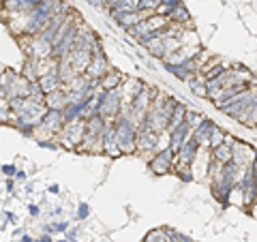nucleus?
I'll return each mask as SVG.
<instances>
[{
    "instance_id": "f257e3e1",
    "label": "nucleus",
    "mask_w": 257,
    "mask_h": 242,
    "mask_svg": "<svg viewBox=\"0 0 257 242\" xmlns=\"http://www.w3.org/2000/svg\"><path fill=\"white\" fill-rule=\"evenodd\" d=\"M99 103V116H103L105 120H116L120 110H123V90L114 88V90H101L97 95Z\"/></svg>"
},
{
    "instance_id": "f03ea898",
    "label": "nucleus",
    "mask_w": 257,
    "mask_h": 242,
    "mask_svg": "<svg viewBox=\"0 0 257 242\" xmlns=\"http://www.w3.org/2000/svg\"><path fill=\"white\" fill-rule=\"evenodd\" d=\"M114 129H116V144L118 150L127 154V152H135V135H137V126L125 116H118L114 120Z\"/></svg>"
},
{
    "instance_id": "7ed1b4c3",
    "label": "nucleus",
    "mask_w": 257,
    "mask_h": 242,
    "mask_svg": "<svg viewBox=\"0 0 257 242\" xmlns=\"http://www.w3.org/2000/svg\"><path fill=\"white\" fill-rule=\"evenodd\" d=\"M107 73H110V62H107V56L103 54L101 45L97 43L92 47V56H90V62H88V67H86L84 75H88L92 82H99Z\"/></svg>"
},
{
    "instance_id": "20e7f679",
    "label": "nucleus",
    "mask_w": 257,
    "mask_h": 242,
    "mask_svg": "<svg viewBox=\"0 0 257 242\" xmlns=\"http://www.w3.org/2000/svg\"><path fill=\"white\" fill-rule=\"evenodd\" d=\"M84 133H86V120L77 118V120H73V122L64 124L58 135H60L62 144L67 148H77L82 144V139H84Z\"/></svg>"
},
{
    "instance_id": "39448f33",
    "label": "nucleus",
    "mask_w": 257,
    "mask_h": 242,
    "mask_svg": "<svg viewBox=\"0 0 257 242\" xmlns=\"http://www.w3.org/2000/svg\"><path fill=\"white\" fill-rule=\"evenodd\" d=\"M174 161H176V152L171 150V148H163V150L156 152L152 159H150V169H152V174L156 176H163V174H169L171 167H174Z\"/></svg>"
},
{
    "instance_id": "423d86ee",
    "label": "nucleus",
    "mask_w": 257,
    "mask_h": 242,
    "mask_svg": "<svg viewBox=\"0 0 257 242\" xmlns=\"http://www.w3.org/2000/svg\"><path fill=\"white\" fill-rule=\"evenodd\" d=\"M230 148H232V163H236L238 167H249L257 159L255 148H251L249 144H242L238 139H234Z\"/></svg>"
},
{
    "instance_id": "0eeeda50",
    "label": "nucleus",
    "mask_w": 257,
    "mask_h": 242,
    "mask_svg": "<svg viewBox=\"0 0 257 242\" xmlns=\"http://www.w3.org/2000/svg\"><path fill=\"white\" fill-rule=\"evenodd\" d=\"M159 133L146 129L144 124L137 126V135H135V150L139 152H150L154 150V148H159Z\"/></svg>"
},
{
    "instance_id": "6e6552de",
    "label": "nucleus",
    "mask_w": 257,
    "mask_h": 242,
    "mask_svg": "<svg viewBox=\"0 0 257 242\" xmlns=\"http://www.w3.org/2000/svg\"><path fill=\"white\" fill-rule=\"evenodd\" d=\"M240 189H242V199H245V206H247V208H253V206H255V197H257V178L253 176L251 165L245 167V178H242V182H240Z\"/></svg>"
},
{
    "instance_id": "1a4fd4ad",
    "label": "nucleus",
    "mask_w": 257,
    "mask_h": 242,
    "mask_svg": "<svg viewBox=\"0 0 257 242\" xmlns=\"http://www.w3.org/2000/svg\"><path fill=\"white\" fill-rule=\"evenodd\" d=\"M39 126H43V129H45L47 133H52V135H58L62 131V126H64L62 110H45Z\"/></svg>"
},
{
    "instance_id": "9d476101",
    "label": "nucleus",
    "mask_w": 257,
    "mask_h": 242,
    "mask_svg": "<svg viewBox=\"0 0 257 242\" xmlns=\"http://www.w3.org/2000/svg\"><path fill=\"white\" fill-rule=\"evenodd\" d=\"M249 99H251V88L245 90V92H240V95H236L234 99H230L225 105H221V112L227 114V116H232V118H238L240 116V112L247 108V103H249Z\"/></svg>"
},
{
    "instance_id": "9b49d317",
    "label": "nucleus",
    "mask_w": 257,
    "mask_h": 242,
    "mask_svg": "<svg viewBox=\"0 0 257 242\" xmlns=\"http://www.w3.org/2000/svg\"><path fill=\"white\" fill-rule=\"evenodd\" d=\"M236 120L245 126H255L257 124V88H251V99H249L247 108L240 112V116Z\"/></svg>"
},
{
    "instance_id": "f8f14e48",
    "label": "nucleus",
    "mask_w": 257,
    "mask_h": 242,
    "mask_svg": "<svg viewBox=\"0 0 257 242\" xmlns=\"http://www.w3.org/2000/svg\"><path fill=\"white\" fill-rule=\"evenodd\" d=\"M191 135H193L191 126L182 122L180 126H178V129H174V131L169 133V144H167V146H169L174 152H178V150H180V146L187 144V141L191 139Z\"/></svg>"
},
{
    "instance_id": "ddd939ff",
    "label": "nucleus",
    "mask_w": 257,
    "mask_h": 242,
    "mask_svg": "<svg viewBox=\"0 0 257 242\" xmlns=\"http://www.w3.org/2000/svg\"><path fill=\"white\" fill-rule=\"evenodd\" d=\"M197 150H199V144H197V141L191 137V139L187 141V144H182V146H180V150L176 152V159L180 161V165H182V167H189L191 163L195 161Z\"/></svg>"
},
{
    "instance_id": "4468645a",
    "label": "nucleus",
    "mask_w": 257,
    "mask_h": 242,
    "mask_svg": "<svg viewBox=\"0 0 257 242\" xmlns=\"http://www.w3.org/2000/svg\"><path fill=\"white\" fill-rule=\"evenodd\" d=\"M37 84H39V88L43 95H49V92H54V90H60L62 88V82H60V77L56 71H49V73H43L37 77Z\"/></svg>"
},
{
    "instance_id": "2eb2a0df",
    "label": "nucleus",
    "mask_w": 257,
    "mask_h": 242,
    "mask_svg": "<svg viewBox=\"0 0 257 242\" xmlns=\"http://www.w3.org/2000/svg\"><path fill=\"white\" fill-rule=\"evenodd\" d=\"M214 126H217V124H214L212 120L204 118L202 122H199V124L195 126V129H193V135H191V137L195 139L199 146H202V144H208V139H210V133L214 131Z\"/></svg>"
},
{
    "instance_id": "dca6fc26",
    "label": "nucleus",
    "mask_w": 257,
    "mask_h": 242,
    "mask_svg": "<svg viewBox=\"0 0 257 242\" xmlns=\"http://www.w3.org/2000/svg\"><path fill=\"white\" fill-rule=\"evenodd\" d=\"M146 17H150L148 13H141V11H131V13H120V15H116L114 19H116V24L120 28H125V30H128L131 26L135 24H139V22H144Z\"/></svg>"
},
{
    "instance_id": "f3484780",
    "label": "nucleus",
    "mask_w": 257,
    "mask_h": 242,
    "mask_svg": "<svg viewBox=\"0 0 257 242\" xmlns=\"http://www.w3.org/2000/svg\"><path fill=\"white\" fill-rule=\"evenodd\" d=\"M45 108L47 110H64L67 108V90L60 88V90H54L49 92V95H45Z\"/></svg>"
},
{
    "instance_id": "a211bd4d",
    "label": "nucleus",
    "mask_w": 257,
    "mask_h": 242,
    "mask_svg": "<svg viewBox=\"0 0 257 242\" xmlns=\"http://www.w3.org/2000/svg\"><path fill=\"white\" fill-rule=\"evenodd\" d=\"M123 82H125V75L120 73V71L110 69V73L99 80V86H101L103 90H114V88H120V86H123Z\"/></svg>"
},
{
    "instance_id": "6ab92c4d",
    "label": "nucleus",
    "mask_w": 257,
    "mask_h": 242,
    "mask_svg": "<svg viewBox=\"0 0 257 242\" xmlns=\"http://www.w3.org/2000/svg\"><path fill=\"white\" fill-rule=\"evenodd\" d=\"M4 6L13 13H30L37 4L32 0H4Z\"/></svg>"
},
{
    "instance_id": "aec40b11",
    "label": "nucleus",
    "mask_w": 257,
    "mask_h": 242,
    "mask_svg": "<svg viewBox=\"0 0 257 242\" xmlns=\"http://www.w3.org/2000/svg\"><path fill=\"white\" fill-rule=\"evenodd\" d=\"M212 159L219 165H225V163H232V148L230 144H221L217 148H212Z\"/></svg>"
},
{
    "instance_id": "412c9836",
    "label": "nucleus",
    "mask_w": 257,
    "mask_h": 242,
    "mask_svg": "<svg viewBox=\"0 0 257 242\" xmlns=\"http://www.w3.org/2000/svg\"><path fill=\"white\" fill-rule=\"evenodd\" d=\"M184 114H187V105H180L178 103L176 105V110H174V114H171V120H169V124H167V133H171L174 129H178L182 122H184Z\"/></svg>"
},
{
    "instance_id": "4be33fe9",
    "label": "nucleus",
    "mask_w": 257,
    "mask_h": 242,
    "mask_svg": "<svg viewBox=\"0 0 257 242\" xmlns=\"http://www.w3.org/2000/svg\"><path fill=\"white\" fill-rule=\"evenodd\" d=\"M131 11H137V0H120L114 9H110L112 17L120 15V13H131Z\"/></svg>"
},
{
    "instance_id": "5701e85b",
    "label": "nucleus",
    "mask_w": 257,
    "mask_h": 242,
    "mask_svg": "<svg viewBox=\"0 0 257 242\" xmlns=\"http://www.w3.org/2000/svg\"><path fill=\"white\" fill-rule=\"evenodd\" d=\"M167 19H169V24L180 26V24H184V22H189L191 15H189V11L184 9V4H180V6H176V9L171 11V15H169Z\"/></svg>"
},
{
    "instance_id": "b1692460",
    "label": "nucleus",
    "mask_w": 257,
    "mask_h": 242,
    "mask_svg": "<svg viewBox=\"0 0 257 242\" xmlns=\"http://www.w3.org/2000/svg\"><path fill=\"white\" fill-rule=\"evenodd\" d=\"M144 47L154 56V58H163V56H165V52H163V41H161V39H150V41H146V43H144Z\"/></svg>"
},
{
    "instance_id": "393cba45",
    "label": "nucleus",
    "mask_w": 257,
    "mask_h": 242,
    "mask_svg": "<svg viewBox=\"0 0 257 242\" xmlns=\"http://www.w3.org/2000/svg\"><path fill=\"white\" fill-rule=\"evenodd\" d=\"M221 144H225V131H221L219 126H214V131L210 133V139H208V146L210 148H217Z\"/></svg>"
},
{
    "instance_id": "a878e982",
    "label": "nucleus",
    "mask_w": 257,
    "mask_h": 242,
    "mask_svg": "<svg viewBox=\"0 0 257 242\" xmlns=\"http://www.w3.org/2000/svg\"><path fill=\"white\" fill-rule=\"evenodd\" d=\"M202 120H204V116H202V114H197V112L187 110V114H184V124H189V126H191V131L195 129V126L202 122Z\"/></svg>"
},
{
    "instance_id": "bb28decb",
    "label": "nucleus",
    "mask_w": 257,
    "mask_h": 242,
    "mask_svg": "<svg viewBox=\"0 0 257 242\" xmlns=\"http://www.w3.org/2000/svg\"><path fill=\"white\" fill-rule=\"evenodd\" d=\"M189 86H191V92H193V95L206 97V82L199 80V75L195 77V80H191V82H189Z\"/></svg>"
},
{
    "instance_id": "cd10ccee",
    "label": "nucleus",
    "mask_w": 257,
    "mask_h": 242,
    "mask_svg": "<svg viewBox=\"0 0 257 242\" xmlns=\"http://www.w3.org/2000/svg\"><path fill=\"white\" fill-rule=\"evenodd\" d=\"M144 242H169L167 236H165V230H152L146 234Z\"/></svg>"
},
{
    "instance_id": "c85d7f7f",
    "label": "nucleus",
    "mask_w": 257,
    "mask_h": 242,
    "mask_svg": "<svg viewBox=\"0 0 257 242\" xmlns=\"http://www.w3.org/2000/svg\"><path fill=\"white\" fill-rule=\"evenodd\" d=\"M9 114H11L9 103L0 99V122H9Z\"/></svg>"
},
{
    "instance_id": "c756f323",
    "label": "nucleus",
    "mask_w": 257,
    "mask_h": 242,
    "mask_svg": "<svg viewBox=\"0 0 257 242\" xmlns=\"http://www.w3.org/2000/svg\"><path fill=\"white\" fill-rule=\"evenodd\" d=\"M90 215V208H88V204H80L77 206V221H86Z\"/></svg>"
},
{
    "instance_id": "7c9ffc66",
    "label": "nucleus",
    "mask_w": 257,
    "mask_h": 242,
    "mask_svg": "<svg viewBox=\"0 0 257 242\" xmlns=\"http://www.w3.org/2000/svg\"><path fill=\"white\" fill-rule=\"evenodd\" d=\"M52 230L58 232V234H67L69 232V223L67 221H56V223H52Z\"/></svg>"
},
{
    "instance_id": "2f4dec72",
    "label": "nucleus",
    "mask_w": 257,
    "mask_h": 242,
    "mask_svg": "<svg viewBox=\"0 0 257 242\" xmlns=\"http://www.w3.org/2000/svg\"><path fill=\"white\" fill-rule=\"evenodd\" d=\"M2 174L6 176V178H13L17 174V167L15 165H2Z\"/></svg>"
},
{
    "instance_id": "473e14b6",
    "label": "nucleus",
    "mask_w": 257,
    "mask_h": 242,
    "mask_svg": "<svg viewBox=\"0 0 257 242\" xmlns=\"http://www.w3.org/2000/svg\"><path fill=\"white\" fill-rule=\"evenodd\" d=\"M37 144L41 148H49V150H58V144H52V141H43V139H37Z\"/></svg>"
},
{
    "instance_id": "72a5a7b5",
    "label": "nucleus",
    "mask_w": 257,
    "mask_h": 242,
    "mask_svg": "<svg viewBox=\"0 0 257 242\" xmlns=\"http://www.w3.org/2000/svg\"><path fill=\"white\" fill-rule=\"evenodd\" d=\"M28 212H30V215H32V217H39V212H41V210H39V206H34V204H30V206H28Z\"/></svg>"
},
{
    "instance_id": "f704fd0d",
    "label": "nucleus",
    "mask_w": 257,
    "mask_h": 242,
    "mask_svg": "<svg viewBox=\"0 0 257 242\" xmlns=\"http://www.w3.org/2000/svg\"><path fill=\"white\" fill-rule=\"evenodd\" d=\"M101 2L107 6V9H114V6H116V4L120 2V0H101Z\"/></svg>"
},
{
    "instance_id": "c9c22d12",
    "label": "nucleus",
    "mask_w": 257,
    "mask_h": 242,
    "mask_svg": "<svg viewBox=\"0 0 257 242\" xmlns=\"http://www.w3.org/2000/svg\"><path fill=\"white\" fill-rule=\"evenodd\" d=\"M163 2L169 4V6H174V9H176V6H180V4H182V0H163Z\"/></svg>"
},
{
    "instance_id": "e433bc0d",
    "label": "nucleus",
    "mask_w": 257,
    "mask_h": 242,
    "mask_svg": "<svg viewBox=\"0 0 257 242\" xmlns=\"http://www.w3.org/2000/svg\"><path fill=\"white\" fill-rule=\"evenodd\" d=\"M4 217H6V221H9V223H13V225H15V223H17V217H15V215H13V212H6V215H4Z\"/></svg>"
},
{
    "instance_id": "4c0bfd02",
    "label": "nucleus",
    "mask_w": 257,
    "mask_h": 242,
    "mask_svg": "<svg viewBox=\"0 0 257 242\" xmlns=\"http://www.w3.org/2000/svg\"><path fill=\"white\" fill-rule=\"evenodd\" d=\"M34 242H52V236H49V234H43V236L39 240H34Z\"/></svg>"
},
{
    "instance_id": "58836bf2",
    "label": "nucleus",
    "mask_w": 257,
    "mask_h": 242,
    "mask_svg": "<svg viewBox=\"0 0 257 242\" xmlns=\"http://www.w3.org/2000/svg\"><path fill=\"white\" fill-rule=\"evenodd\" d=\"M19 242H34L32 236H28V234H24V236H19Z\"/></svg>"
},
{
    "instance_id": "ea45409f",
    "label": "nucleus",
    "mask_w": 257,
    "mask_h": 242,
    "mask_svg": "<svg viewBox=\"0 0 257 242\" xmlns=\"http://www.w3.org/2000/svg\"><path fill=\"white\" fill-rule=\"evenodd\" d=\"M13 187H15V184H13V180L9 178V180H6V191H9V193H13Z\"/></svg>"
},
{
    "instance_id": "a19ab883",
    "label": "nucleus",
    "mask_w": 257,
    "mask_h": 242,
    "mask_svg": "<svg viewBox=\"0 0 257 242\" xmlns=\"http://www.w3.org/2000/svg\"><path fill=\"white\" fill-rule=\"evenodd\" d=\"M49 193H60V189H58V184H52V187H49Z\"/></svg>"
},
{
    "instance_id": "79ce46f5",
    "label": "nucleus",
    "mask_w": 257,
    "mask_h": 242,
    "mask_svg": "<svg viewBox=\"0 0 257 242\" xmlns=\"http://www.w3.org/2000/svg\"><path fill=\"white\" fill-rule=\"evenodd\" d=\"M15 178H17V180H24V178H26V172H19V169H17V174H15Z\"/></svg>"
},
{
    "instance_id": "37998d69",
    "label": "nucleus",
    "mask_w": 257,
    "mask_h": 242,
    "mask_svg": "<svg viewBox=\"0 0 257 242\" xmlns=\"http://www.w3.org/2000/svg\"><path fill=\"white\" fill-rule=\"evenodd\" d=\"M32 2H34V4H37V2H41V0H32Z\"/></svg>"
},
{
    "instance_id": "c03bdc74",
    "label": "nucleus",
    "mask_w": 257,
    "mask_h": 242,
    "mask_svg": "<svg viewBox=\"0 0 257 242\" xmlns=\"http://www.w3.org/2000/svg\"><path fill=\"white\" fill-rule=\"evenodd\" d=\"M58 242H69V240H58Z\"/></svg>"
},
{
    "instance_id": "a18cd8bd",
    "label": "nucleus",
    "mask_w": 257,
    "mask_h": 242,
    "mask_svg": "<svg viewBox=\"0 0 257 242\" xmlns=\"http://www.w3.org/2000/svg\"><path fill=\"white\" fill-rule=\"evenodd\" d=\"M255 129H257V124H255Z\"/></svg>"
}]
</instances>
